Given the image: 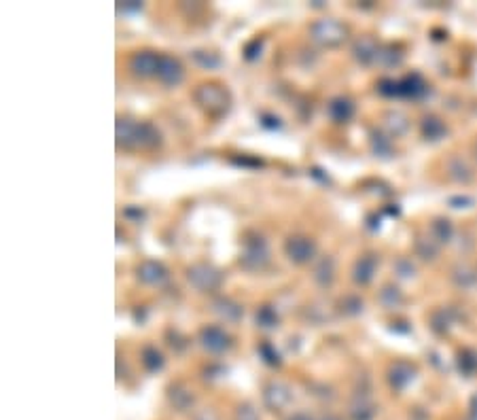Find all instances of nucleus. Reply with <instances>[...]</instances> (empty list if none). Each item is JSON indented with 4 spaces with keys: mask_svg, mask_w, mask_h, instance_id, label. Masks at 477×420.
I'll list each match as a JSON object with an SVG mask.
<instances>
[{
    "mask_svg": "<svg viewBox=\"0 0 477 420\" xmlns=\"http://www.w3.org/2000/svg\"><path fill=\"white\" fill-rule=\"evenodd\" d=\"M194 100L198 102V106L212 115V117H221L229 111L231 104V96L229 91L219 85V83H202L196 91H194Z\"/></svg>",
    "mask_w": 477,
    "mask_h": 420,
    "instance_id": "obj_1",
    "label": "nucleus"
},
{
    "mask_svg": "<svg viewBox=\"0 0 477 420\" xmlns=\"http://www.w3.org/2000/svg\"><path fill=\"white\" fill-rule=\"evenodd\" d=\"M270 261V249L268 242L261 236H248L244 240V249L240 255V266L248 272H259Z\"/></svg>",
    "mask_w": 477,
    "mask_h": 420,
    "instance_id": "obj_2",
    "label": "nucleus"
},
{
    "mask_svg": "<svg viewBox=\"0 0 477 420\" xmlns=\"http://www.w3.org/2000/svg\"><path fill=\"white\" fill-rule=\"evenodd\" d=\"M310 34L318 45L338 47L348 39V28L336 19H318L310 26Z\"/></svg>",
    "mask_w": 477,
    "mask_h": 420,
    "instance_id": "obj_3",
    "label": "nucleus"
},
{
    "mask_svg": "<svg viewBox=\"0 0 477 420\" xmlns=\"http://www.w3.org/2000/svg\"><path fill=\"white\" fill-rule=\"evenodd\" d=\"M187 280L191 282L194 289H198L202 293H212L221 286L223 274L212 264L200 261V264H194L191 268H187Z\"/></svg>",
    "mask_w": 477,
    "mask_h": 420,
    "instance_id": "obj_4",
    "label": "nucleus"
},
{
    "mask_svg": "<svg viewBox=\"0 0 477 420\" xmlns=\"http://www.w3.org/2000/svg\"><path fill=\"white\" fill-rule=\"evenodd\" d=\"M284 253L293 264L303 266V264H310L316 257V244L308 236H291L284 242Z\"/></svg>",
    "mask_w": 477,
    "mask_h": 420,
    "instance_id": "obj_5",
    "label": "nucleus"
},
{
    "mask_svg": "<svg viewBox=\"0 0 477 420\" xmlns=\"http://www.w3.org/2000/svg\"><path fill=\"white\" fill-rule=\"evenodd\" d=\"M291 399H293L291 389H288L286 384L278 382V380L268 382V384H266V389H263V404H266V408H268V410H272V412H280V410H284V408L291 404Z\"/></svg>",
    "mask_w": 477,
    "mask_h": 420,
    "instance_id": "obj_6",
    "label": "nucleus"
},
{
    "mask_svg": "<svg viewBox=\"0 0 477 420\" xmlns=\"http://www.w3.org/2000/svg\"><path fill=\"white\" fill-rule=\"evenodd\" d=\"M157 79H159L164 85H168V87H176V85H181L183 79H185V69H183V64H181L176 58L161 54V56H159Z\"/></svg>",
    "mask_w": 477,
    "mask_h": 420,
    "instance_id": "obj_7",
    "label": "nucleus"
},
{
    "mask_svg": "<svg viewBox=\"0 0 477 420\" xmlns=\"http://www.w3.org/2000/svg\"><path fill=\"white\" fill-rule=\"evenodd\" d=\"M200 342L208 352H225V350L231 349V338L225 329L216 327V325H210V327H204L200 331Z\"/></svg>",
    "mask_w": 477,
    "mask_h": 420,
    "instance_id": "obj_8",
    "label": "nucleus"
},
{
    "mask_svg": "<svg viewBox=\"0 0 477 420\" xmlns=\"http://www.w3.org/2000/svg\"><path fill=\"white\" fill-rule=\"evenodd\" d=\"M159 56L155 51H136L130 58V70L140 76V79H149V76H157L159 69Z\"/></svg>",
    "mask_w": 477,
    "mask_h": 420,
    "instance_id": "obj_9",
    "label": "nucleus"
},
{
    "mask_svg": "<svg viewBox=\"0 0 477 420\" xmlns=\"http://www.w3.org/2000/svg\"><path fill=\"white\" fill-rule=\"evenodd\" d=\"M136 276L142 284H151V286H159L168 280V270L159 264V261H153V259H146L142 261L136 268Z\"/></svg>",
    "mask_w": 477,
    "mask_h": 420,
    "instance_id": "obj_10",
    "label": "nucleus"
},
{
    "mask_svg": "<svg viewBox=\"0 0 477 420\" xmlns=\"http://www.w3.org/2000/svg\"><path fill=\"white\" fill-rule=\"evenodd\" d=\"M413 378H416V367L408 361H397L388 369V382L395 391L408 389L409 384L413 382Z\"/></svg>",
    "mask_w": 477,
    "mask_h": 420,
    "instance_id": "obj_11",
    "label": "nucleus"
},
{
    "mask_svg": "<svg viewBox=\"0 0 477 420\" xmlns=\"http://www.w3.org/2000/svg\"><path fill=\"white\" fill-rule=\"evenodd\" d=\"M115 139H117V146H119V149L136 151L138 121L119 117V119H117V126H115Z\"/></svg>",
    "mask_w": 477,
    "mask_h": 420,
    "instance_id": "obj_12",
    "label": "nucleus"
},
{
    "mask_svg": "<svg viewBox=\"0 0 477 420\" xmlns=\"http://www.w3.org/2000/svg\"><path fill=\"white\" fill-rule=\"evenodd\" d=\"M352 54H354V58H356L361 64L369 66V64L378 62V56H380V45H378V43H376L371 36H361V39L354 43Z\"/></svg>",
    "mask_w": 477,
    "mask_h": 420,
    "instance_id": "obj_13",
    "label": "nucleus"
},
{
    "mask_svg": "<svg viewBox=\"0 0 477 420\" xmlns=\"http://www.w3.org/2000/svg\"><path fill=\"white\" fill-rule=\"evenodd\" d=\"M376 270H378V257L376 255H363L356 259L354 268H352V279L358 284H369L373 276H376Z\"/></svg>",
    "mask_w": 477,
    "mask_h": 420,
    "instance_id": "obj_14",
    "label": "nucleus"
},
{
    "mask_svg": "<svg viewBox=\"0 0 477 420\" xmlns=\"http://www.w3.org/2000/svg\"><path fill=\"white\" fill-rule=\"evenodd\" d=\"M168 399H170V406L174 408V410H179V412H187L191 406H194V401H196V395H194V391L189 389V386H185V384H172L170 386V391H168Z\"/></svg>",
    "mask_w": 477,
    "mask_h": 420,
    "instance_id": "obj_15",
    "label": "nucleus"
},
{
    "mask_svg": "<svg viewBox=\"0 0 477 420\" xmlns=\"http://www.w3.org/2000/svg\"><path fill=\"white\" fill-rule=\"evenodd\" d=\"M159 144H161V132L149 121H138L136 149L151 151V149H157Z\"/></svg>",
    "mask_w": 477,
    "mask_h": 420,
    "instance_id": "obj_16",
    "label": "nucleus"
},
{
    "mask_svg": "<svg viewBox=\"0 0 477 420\" xmlns=\"http://www.w3.org/2000/svg\"><path fill=\"white\" fill-rule=\"evenodd\" d=\"M428 91L426 81L420 74H408L399 81V96L401 98H422Z\"/></svg>",
    "mask_w": 477,
    "mask_h": 420,
    "instance_id": "obj_17",
    "label": "nucleus"
},
{
    "mask_svg": "<svg viewBox=\"0 0 477 420\" xmlns=\"http://www.w3.org/2000/svg\"><path fill=\"white\" fill-rule=\"evenodd\" d=\"M212 310H214L225 323H238V321L242 319V312H244L242 306L236 304V301L229 299V297H219V299H214Z\"/></svg>",
    "mask_w": 477,
    "mask_h": 420,
    "instance_id": "obj_18",
    "label": "nucleus"
},
{
    "mask_svg": "<svg viewBox=\"0 0 477 420\" xmlns=\"http://www.w3.org/2000/svg\"><path fill=\"white\" fill-rule=\"evenodd\" d=\"M327 113H329V117H331L336 124H346V121H350L352 115H354V104H352L350 98L340 96V98H333V100L329 102Z\"/></svg>",
    "mask_w": 477,
    "mask_h": 420,
    "instance_id": "obj_19",
    "label": "nucleus"
},
{
    "mask_svg": "<svg viewBox=\"0 0 477 420\" xmlns=\"http://www.w3.org/2000/svg\"><path fill=\"white\" fill-rule=\"evenodd\" d=\"M314 280L321 286H331V282L336 280V261L333 257H323L316 268H314Z\"/></svg>",
    "mask_w": 477,
    "mask_h": 420,
    "instance_id": "obj_20",
    "label": "nucleus"
},
{
    "mask_svg": "<svg viewBox=\"0 0 477 420\" xmlns=\"http://www.w3.org/2000/svg\"><path fill=\"white\" fill-rule=\"evenodd\" d=\"M448 134V128L446 124L439 119V117H424L422 119V136L426 140H439Z\"/></svg>",
    "mask_w": 477,
    "mask_h": 420,
    "instance_id": "obj_21",
    "label": "nucleus"
},
{
    "mask_svg": "<svg viewBox=\"0 0 477 420\" xmlns=\"http://www.w3.org/2000/svg\"><path fill=\"white\" fill-rule=\"evenodd\" d=\"M448 174H450V179L456 181V183H469V181L473 179L471 168H469L461 157H452V159L448 161Z\"/></svg>",
    "mask_w": 477,
    "mask_h": 420,
    "instance_id": "obj_22",
    "label": "nucleus"
},
{
    "mask_svg": "<svg viewBox=\"0 0 477 420\" xmlns=\"http://www.w3.org/2000/svg\"><path fill=\"white\" fill-rule=\"evenodd\" d=\"M378 299H380V304H382L386 310H393V308H399V306L403 304V293H401V289L395 286V284H384L382 291H380V295H378Z\"/></svg>",
    "mask_w": 477,
    "mask_h": 420,
    "instance_id": "obj_23",
    "label": "nucleus"
},
{
    "mask_svg": "<svg viewBox=\"0 0 477 420\" xmlns=\"http://www.w3.org/2000/svg\"><path fill=\"white\" fill-rule=\"evenodd\" d=\"M376 414H378V408L371 401L363 399V397L356 399L352 404V408H350V419L352 420H373Z\"/></svg>",
    "mask_w": 477,
    "mask_h": 420,
    "instance_id": "obj_24",
    "label": "nucleus"
},
{
    "mask_svg": "<svg viewBox=\"0 0 477 420\" xmlns=\"http://www.w3.org/2000/svg\"><path fill=\"white\" fill-rule=\"evenodd\" d=\"M384 119H386V128H388L391 136H401V134L408 132L409 121L403 113H399V111H391V113H386Z\"/></svg>",
    "mask_w": 477,
    "mask_h": 420,
    "instance_id": "obj_25",
    "label": "nucleus"
},
{
    "mask_svg": "<svg viewBox=\"0 0 477 420\" xmlns=\"http://www.w3.org/2000/svg\"><path fill=\"white\" fill-rule=\"evenodd\" d=\"M142 365L146 371H159L164 367V354L155 346H144L142 349Z\"/></svg>",
    "mask_w": 477,
    "mask_h": 420,
    "instance_id": "obj_26",
    "label": "nucleus"
},
{
    "mask_svg": "<svg viewBox=\"0 0 477 420\" xmlns=\"http://www.w3.org/2000/svg\"><path fill=\"white\" fill-rule=\"evenodd\" d=\"M431 231H433V238L443 244V242H450L452 240V234H454V227L448 219H437L433 225H431Z\"/></svg>",
    "mask_w": 477,
    "mask_h": 420,
    "instance_id": "obj_27",
    "label": "nucleus"
},
{
    "mask_svg": "<svg viewBox=\"0 0 477 420\" xmlns=\"http://www.w3.org/2000/svg\"><path fill=\"white\" fill-rule=\"evenodd\" d=\"M416 253L422 259H435L439 253V242L435 238H420L416 240Z\"/></svg>",
    "mask_w": 477,
    "mask_h": 420,
    "instance_id": "obj_28",
    "label": "nucleus"
},
{
    "mask_svg": "<svg viewBox=\"0 0 477 420\" xmlns=\"http://www.w3.org/2000/svg\"><path fill=\"white\" fill-rule=\"evenodd\" d=\"M255 319H257V325L263 327V329H272V327L278 325V314H276V310H273L272 306H263V308H259Z\"/></svg>",
    "mask_w": 477,
    "mask_h": 420,
    "instance_id": "obj_29",
    "label": "nucleus"
},
{
    "mask_svg": "<svg viewBox=\"0 0 477 420\" xmlns=\"http://www.w3.org/2000/svg\"><path fill=\"white\" fill-rule=\"evenodd\" d=\"M371 146H373V153L380 155V157H388L391 151H393L391 139H386V136L380 134V132H373V134H371Z\"/></svg>",
    "mask_w": 477,
    "mask_h": 420,
    "instance_id": "obj_30",
    "label": "nucleus"
},
{
    "mask_svg": "<svg viewBox=\"0 0 477 420\" xmlns=\"http://www.w3.org/2000/svg\"><path fill=\"white\" fill-rule=\"evenodd\" d=\"M401 54L395 45H388V47H380V56H378V62H382L384 66H397L401 62Z\"/></svg>",
    "mask_w": 477,
    "mask_h": 420,
    "instance_id": "obj_31",
    "label": "nucleus"
},
{
    "mask_svg": "<svg viewBox=\"0 0 477 420\" xmlns=\"http://www.w3.org/2000/svg\"><path fill=\"white\" fill-rule=\"evenodd\" d=\"M458 365H461V371L471 376L477 371V354L473 350H463L458 354Z\"/></svg>",
    "mask_w": 477,
    "mask_h": 420,
    "instance_id": "obj_32",
    "label": "nucleus"
},
{
    "mask_svg": "<svg viewBox=\"0 0 477 420\" xmlns=\"http://www.w3.org/2000/svg\"><path fill=\"white\" fill-rule=\"evenodd\" d=\"M452 279H454V282H456L458 286L469 289V286H473L477 282V274H473V272H471L469 268H465V266H458V268L454 270Z\"/></svg>",
    "mask_w": 477,
    "mask_h": 420,
    "instance_id": "obj_33",
    "label": "nucleus"
},
{
    "mask_svg": "<svg viewBox=\"0 0 477 420\" xmlns=\"http://www.w3.org/2000/svg\"><path fill=\"white\" fill-rule=\"evenodd\" d=\"M194 62L200 64L202 69H216L221 64V58L216 54H210V51H194L191 54Z\"/></svg>",
    "mask_w": 477,
    "mask_h": 420,
    "instance_id": "obj_34",
    "label": "nucleus"
},
{
    "mask_svg": "<svg viewBox=\"0 0 477 420\" xmlns=\"http://www.w3.org/2000/svg\"><path fill=\"white\" fill-rule=\"evenodd\" d=\"M431 323H433V329L437 334H446L452 325V319H450V312L448 310H437L433 316H431Z\"/></svg>",
    "mask_w": 477,
    "mask_h": 420,
    "instance_id": "obj_35",
    "label": "nucleus"
},
{
    "mask_svg": "<svg viewBox=\"0 0 477 420\" xmlns=\"http://www.w3.org/2000/svg\"><path fill=\"white\" fill-rule=\"evenodd\" d=\"M378 91L382 94V96H386V98H399V81H395V79H382L380 83H378Z\"/></svg>",
    "mask_w": 477,
    "mask_h": 420,
    "instance_id": "obj_36",
    "label": "nucleus"
},
{
    "mask_svg": "<svg viewBox=\"0 0 477 420\" xmlns=\"http://www.w3.org/2000/svg\"><path fill=\"white\" fill-rule=\"evenodd\" d=\"M259 354L263 356V361L268 363V365H272V367H278L282 361H280V354L276 352V349H273L270 342H263L261 346H259Z\"/></svg>",
    "mask_w": 477,
    "mask_h": 420,
    "instance_id": "obj_37",
    "label": "nucleus"
},
{
    "mask_svg": "<svg viewBox=\"0 0 477 420\" xmlns=\"http://www.w3.org/2000/svg\"><path fill=\"white\" fill-rule=\"evenodd\" d=\"M236 420H261V419H259V412L255 410V406L248 404V401H244V404H240L238 410H236Z\"/></svg>",
    "mask_w": 477,
    "mask_h": 420,
    "instance_id": "obj_38",
    "label": "nucleus"
},
{
    "mask_svg": "<svg viewBox=\"0 0 477 420\" xmlns=\"http://www.w3.org/2000/svg\"><path fill=\"white\" fill-rule=\"evenodd\" d=\"M261 49H263V39H255V41H251V43L244 47V58H246L248 62H253V60H257V58L261 56Z\"/></svg>",
    "mask_w": 477,
    "mask_h": 420,
    "instance_id": "obj_39",
    "label": "nucleus"
},
{
    "mask_svg": "<svg viewBox=\"0 0 477 420\" xmlns=\"http://www.w3.org/2000/svg\"><path fill=\"white\" fill-rule=\"evenodd\" d=\"M341 308H343L346 314H358V312L363 310V301H361L358 297L350 295V297H346V299L341 301Z\"/></svg>",
    "mask_w": 477,
    "mask_h": 420,
    "instance_id": "obj_40",
    "label": "nucleus"
},
{
    "mask_svg": "<svg viewBox=\"0 0 477 420\" xmlns=\"http://www.w3.org/2000/svg\"><path fill=\"white\" fill-rule=\"evenodd\" d=\"M259 119H261V126H263V128H268V130H278V128L282 126L280 117H276V115H268V113H263Z\"/></svg>",
    "mask_w": 477,
    "mask_h": 420,
    "instance_id": "obj_41",
    "label": "nucleus"
},
{
    "mask_svg": "<svg viewBox=\"0 0 477 420\" xmlns=\"http://www.w3.org/2000/svg\"><path fill=\"white\" fill-rule=\"evenodd\" d=\"M397 272H399L401 276H406V279H408L409 274H413V266L409 264L408 259H401V261L397 264Z\"/></svg>",
    "mask_w": 477,
    "mask_h": 420,
    "instance_id": "obj_42",
    "label": "nucleus"
},
{
    "mask_svg": "<svg viewBox=\"0 0 477 420\" xmlns=\"http://www.w3.org/2000/svg\"><path fill=\"white\" fill-rule=\"evenodd\" d=\"M234 164H238V166H255V168L263 166L261 161H257V159H246V157H242V159H234Z\"/></svg>",
    "mask_w": 477,
    "mask_h": 420,
    "instance_id": "obj_43",
    "label": "nucleus"
},
{
    "mask_svg": "<svg viewBox=\"0 0 477 420\" xmlns=\"http://www.w3.org/2000/svg\"><path fill=\"white\" fill-rule=\"evenodd\" d=\"M119 9L121 11H140L142 4L140 2H124V4H119Z\"/></svg>",
    "mask_w": 477,
    "mask_h": 420,
    "instance_id": "obj_44",
    "label": "nucleus"
},
{
    "mask_svg": "<svg viewBox=\"0 0 477 420\" xmlns=\"http://www.w3.org/2000/svg\"><path fill=\"white\" fill-rule=\"evenodd\" d=\"M194 420H219V419H216V416H214L210 410H202L200 414H196V416H194Z\"/></svg>",
    "mask_w": 477,
    "mask_h": 420,
    "instance_id": "obj_45",
    "label": "nucleus"
},
{
    "mask_svg": "<svg viewBox=\"0 0 477 420\" xmlns=\"http://www.w3.org/2000/svg\"><path fill=\"white\" fill-rule=\"evenodd\" d=\"M126 216H134V219H142V216H144V212H142V210L126 209Z\"/></svg>",
    "mask_w": 477,
    "mask_h": 420,
    "instance_id": "obj_46",
    "label": "nucleus"
},
{
    "mask_svg": "<svg viewBox=\"0 0 477 420\" xmlns=\"http://www.w3.org/2000/svg\"><path fill=\"white\" fill-rule=\"evenodd\" d=\"M288 420H312L308 414H303V412H297V414H293Z\"/></svg>",
    "mask_w": 477,
    "mask_h": 420,
    "instance_id": "obj_47",
    "label": "nucleus"
},
{
    "mask_svg": "<svg viewBox=\"0 0 477 420\" xmlns=\"http://www.w3.org/2000/svg\"><path fill=\"white\" fill-rule=\"evenodd\" d=\"M321 420H341L340 416H333V414H327V416H323Z\"/></svg>",
    "mask_w": 477,
    "mask_h": 420,
    "instance_id": "obj_48",
    "label": "nucleus"
},
{
    "mask_svg": "<svg viewBox=\"0 0 477 420\" xmlns=\"http://www.w3.org/2000/svg\"><path fill=\"white\" fill-rule=\"evenodd\" d=\"M473 155H476V159H477V140H476V144H473Z\"/></svg>",
    "mask_w": 477,
    "mask_h": 420,
    "instance_id": "obj_49",
    "label": "nucleus"
}]
</instances>
